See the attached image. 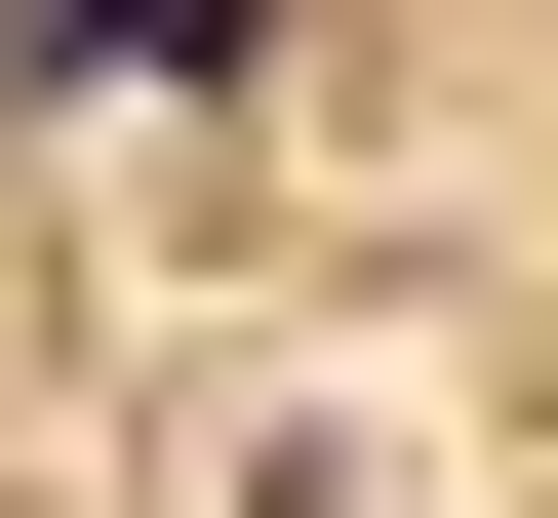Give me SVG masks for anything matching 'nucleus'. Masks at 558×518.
I'll list each match as a JSON object with an SVG mask.
<instances>
[{
  "label": "nucleus",
  "instance_id": "f257e3e1",
  "mask_svg": "<svg viewBox=\"0 0 558 518\" xmlns=\"http://www.w3.org/2000/svg\"><path fill=\"white\" fill-rule=\"evenodd\" d=\"M240 0H0V81H199Z\"/></svg>",
  "mask_w": 558,
  "mask_h": 518
}]
</instances>
